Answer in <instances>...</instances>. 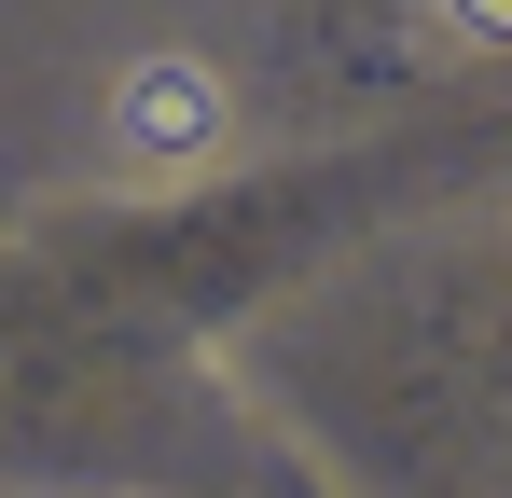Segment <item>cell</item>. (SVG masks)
<instances>
[{"instance_id": "1", "label": "cell", "mask_w": 512, "mask_h": 498, "mask_svg": "<svg viewBox=\"0 0 512 498\" xmlns=\"http://www.w3.org/2000/svg\"><path fill=\"white\" fill-rule=\"evenodd\" d=\"M222 125H236V97L208 56H125V83H111V153L125 166H194V153H222Z\"/></svg>"}, {"instance_id": "2", "label": "cell", "mask_w": 512, "mask_h": 498, "mask_svg": "<svg viewBox=\"0 0 512 498\" xmlns=\"http://www.w3.org/2000/svg\"><path fill=\"white\" fill-rule=\"evenodd\" d=\"M443 28H457V42H499V56H512V0H443Z\"/></svg>"}]
</instances>
